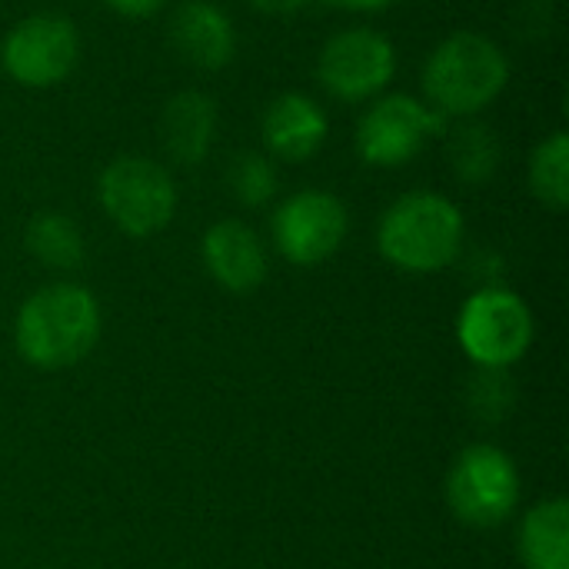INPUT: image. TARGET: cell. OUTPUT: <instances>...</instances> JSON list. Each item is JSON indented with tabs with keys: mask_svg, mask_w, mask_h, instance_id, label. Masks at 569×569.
Masks as SVG:
<instances>
[{
	"mask_svg": "<svg viewBox=\"0 0 569 569\" xmlns=\"http://www.w3.org/2000/svg\"><path fill=\"white\" fill-rule=\"evenodd\" d=\"M420 87L423 100L447 123L473 120L510 87V57L480 30H453L427 53Z\"/></svg>",
	"mask_w": 569,
	"mask_h": 569,
	"instance_id": "6da1fadb",
	"label": "cell"
},
{
	"mask_svg": "<svg viewBox=\"0 0 569 569\" xmlns=\"http://www.w3.org/2000/svg\"><path fill=\"white\" fill-rule=\"evenodd\" d=\"M103 330L97 297L70 280L33 290L13 323V343L20 357L37 370L77 367L97 347Z\"/></svg>",
	"mask_w": 569,
	"mask_h": 569,
	"instance_id": "7a4b0ae2",
	"label": "cell"
},
{
	"mask_svg": "<svg viewBox=\"0 0 569 569\" xmlns=\"http://www.w3.org/2000/svg\"><path fill=\"white\" fill-rule=\"evenodd\" d=\"M467 220L457 200L437 190L400 193L377 223L380 257L403 273H440L460 260Z\"/></svg>",
	"mask_w": 569,
	"mask_h": 569,
	"instance_id": "3957f363",
	"label": "cell"
},
{
	"mask_svg": "<svg viewBox=\"0 0 569 569\" xmlns=\"http://www.w3.org/2000/svg\"><path fill=\"white\" fill-rule=\"evenodd\" d=\"M97 203L120 233L147 240L173 223L180 193L170 167L153 157L123 153L100 170Z\"/></svg>",
	"mask_w": 569,
	"mask_h": 569,
	"instance_id": "277c9868",
	"label": "cell"
},
{
	"mask_svg": "<svg viewBox=\"0 0 569 569\" xmlns=\"http://www.w3.org/2000/svg\"><path fill=\"white\" fill-rule=\"evenodd\" d=\"M443 133H447V120L423 97L387 90L370 103H363L353 130V147L367 167L400 170L413 163Z\"/></svg>",
	"mask_w": 569,
	"mask_h": 569,
	"instance_id": "5b68a950",
	"label": "cell"
},
{
	"mask_svg": "<svg viewBox=\"0 0 569 569\" xmlns=\"http://www.w3.org/2000/svg\"><path fill=\"white\" fill-rule=\"evenodd\" d=\"M457 340L480 370H507L520 363L533 343V313L520 293L487 283L463 300Z\"/></svg>",
	"mask_w": 569,
	"mask_h": 569,
	"instance_id": "8992f818",
	"label": "cell"
},
{
	"mask_svg": "<svg viewBox=\"0 0 569 569\" xmlns=\"http://www.w3.org/2000/svg\"><path fill=\"white\" fill-rule=\"evenodd\" d=\"M80 63V30L60 10L20 17L0 40V70L23 90L60 87Z\"/></svg>",
	"mask_w": 569,
	"mask_h": 569,
	"instance_id": "52a82bcc",
	"label": "cell"
},
{
	"mask_svg": "<svg viewBox=\"0 0 569 569\" xmlns=\"http://www.w3.org/2000/svg\"><path fill=\"white\" fill-rule=\"evenodd\" d=\"M400 67L393 40L377 27H343L317 53V83L340 103H370L387 93Z\"/></svg>",
	"mask_w": 569,
	"mask_h": 569,
	"instance_id": "ba28073f",
	"label": "cell"
},
{
	"mask_svg": "<svg viewBox=\"0 0 569 569\" xmlns=\"http://www.w3.org/2000/svg\"><path fill=\"white\" fill-rule=\"evenodd\" d=\"M447 503L467 527L490 530L507 523L520 503V473L510 453L493 443H473L457 453L447 477Z\"/></svg>",
	"mask_w": 569,
	"mask_h": 569,
	"instance_id": "9c48e42d",
	"label": "cell"
},
{
	"mask_svg": "<svg viewBox=\"0 0 569 569\" xmlns=\"http://www.w3.org/2000/svg\"><path fill=\"white\" fill-rule=\"evenodd\" d=\"M270 233L277 253L287 263L320 267L343 247L350 233V213L337 193L307 187L277 203L270 217Z\"/></svg>",
	"mask_w": 569,
	"mask_h": 569,
	"instance_id": "30bf717a",
	"label": "cell"
},
{
	"mask_svg": "<svg viewBox=\"0 0 569 569\" xmlns=\"http://www.w3.org/2000/svg\"><path fill=\"white\" fill-rule=\"evenodd\" d=\"M263 153L273 163H307L330 140V113L303 90L277 93L260 117Z\"/></svg>",
	"mask_w": 569,
	"mask_h": 569,
	"instance_id": "8fae6325",
	"label": "cell"
},
{
	"mask_svg": "<svg viewBox=\"0 0 569 569\" xmlns=\"http://www.w3.org/2000/svg\"><path fill=\"white\" fill-rule=\"evenodd\" d=\"M173 53L203 73H217L233 63L240 37L233 17L213 0H180L167 27Z\"/></svg>",
	"mask_w": 569,
	"mask_h": 569,
	"instance_id": "7c38bea8",
	"label": "cell"
},
{
	"mask_svg": "<svg viewBox=\"0 0 569 569\" xmlns=\"http://www.w3.org/2000/svg\"><path fill=\"white\" fill-rule=\"evenodd\" d=\"M200 257L213 283L227 293H253L270 270V257L260 233L243 220L210 223L200 240Z\"/></svg>",
	"mask_w": 569,
	"mask_h": 569,
	"instance_id": "4fadbf2b",
	"label": "cell"
},
{
	"mask_svg": "<svg viewBox=\"0 0 569 569\" xmlns=\"http://www.w3.org/2000/svg\"><path fill=\"white\" fill-rule=\"evenodd\" d=\"M217 127H220V107L207 90L187 87L167 97L160 120H157V137L163 153L180 163V167H197L210 157L217 143Z\"/></svg>",
	"mask_w": 569,
	"mask_h": 569,
	"instance_id": "5bb4252c",
	"label": "cell"
},
{
	"mask_svg": "<svg viewBox=\"0 0 569 569\" xmlns=\"http://www.w3.org/2000/svg\"><path fill=\"white\" fill-rule=\"evenodd\" d=\"M447 163L463 187H487L503 167V140L480 117L457 120L447 127Z\"/></svg>",
	"mask_w": 569,
	"mask_h": 569,
	"instance_id": "9a60e30c",
	"label": "cell"
},
{
	"mask_svg": "<svg viewBox=\"0 0 569 569\" xmlns=\"http://www.w3.org/2000/svg\"><path fill=\"white\" fill-rule=\"evenodd\" d=\"M520 560L523 569H569V503L550 497L520 523Z\"/></svg>",
	"mask_w": 569,
	"mask_h": 569,
	"instance_id": "2e32d148",
	"label": "cell"
},
{
	"mask_svg": "<svg viewBox=\"0 0 569 569\" xmlns=\"http://www.w3.org/2000/svg\"><path fill=\"white\" fill-rule=\"evenodd\" d=\"M23 243L33 260H40L43 267L60 270V273L77 270L87 253L83 230L77 227L73 217H67L60 210H43V213L30 217V223L23 230Z\"/></svg>",
	"mask_w": 569,
	"mask_h": 569,
	"instance_id": "e0dca14e",
	"label": "cell"
},
{
	"mask_svg": "<svg viewBox=\"0 0 569 569\" xmlns=\"http://www.w3.org/2000/svg\"><path fill=\"white\" fill-rule=\"evenodd\" d=\"M527 187L533 200L553 213L569 207V133L550 130L533 150L527 163Z\"/></svg>",
	"mask_w": 569,
	"mask_h": 569,
	"instance_id": "ac0fdd59",
	"label": "cell"
},
{
	"mask_svg": "<svg viewBox=\"0 0 569 569\" xmlns=\"http://www.w3.org/2000/svg\"><path fill=\"white\" fill-rule=\"evenodd\" d=\"M227 183H230V193L240 207L260 210V207L277 200L280 173H277V163L263 150H240L230 160Z\"/></svg>",
	"mask_w": 569,
	"mask_h": 569,
	"instance_id": "d6986e66",
	"label": "cell"
},
{
	"mask_svg": "<svg viewBox=\"0 0 569 569\" xmlns=\"http://www.w3.org/2000/svg\"><path fill=\"white\" fill-rule=\"evenodd\" d=\"M110 13L117 17H127V20H147V17H157L167 0H100Z\"/></svg>",
	"mask_w": 569,
	"mask_h": 569,
	"instance_id": "ffe728a7",
	"label": "cell"
},
{
	"mask_svg": "<svg viewBox=\"0 0 569 569\" xmlns=\"http://www.w3.org/2000/svg\"><path fill=\"white\" fill-rule=\"evenodd\" d=\"M250 7H257L260 13H277V17H287V13H300L307 10L313 0H247Z\"/></svg>",
	"mask_w": 569,
	"mask_h": 569,
	"instance_id": "44dd1931",
	"label": "cell"
},
{
	"mask_svg": "<svg viewBox=\"0 0 569 569\" xmlns=\"http://www.w3.org/2000/svg\"><path fill=\"white\" fill-rule=\"evenodd\" d=\"M327 3H333L337 10H347V13H383L397 0H327Z\"/></svg>",
	"mask_w": 569,
	"mask_h": 569,
	"instance_id": "7402d4cb",
	"label": "cell"
}]
</instances>
